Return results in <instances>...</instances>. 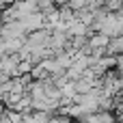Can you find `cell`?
<instances>
[{
	"label": "cell",
	"instance_id": "obj_1",
	"mask_svg": "<svg viewBox=\"0 0 123 123\" xmlns=\"http://www.w3.org/2000/svg\"><path fill=\"white\" fill-rule=\"evenodd\" d=\"M0 37H2L4 41H13V39H24V37H28V32H26V28H24L22 22H4V24L0 26Z\"/></svg>",
	"mask_w": 123,
	"mask_h": 123
},
{
	"label": "cell",
	"instance_id": "obj_2",
	"mask_svg": "<svg viewBox=\"0 0 123 123\" xmlns=\"http://www.w3.org/2000/svg\"><path fill=\"white\" fill-rule=\"evenodd\" d=\"M50 123H71V119L67 115H52L50 117Z\"/></svg>",
	"mask_w": 123,
	"mask_h": 123
},
{
	"label": "cell",
	"instance_id": "obj_3",
	"mask_svg": "<svg viewBox=\"0 0 123 123\" xmlns=\"http://www.w3.org/2000/svg\"><path fill=\"white\" fill-rule=\"evenodd\" d=\"M4 80H6V76H4V71H2V69H0V84H2V82H4Z\"/></svg>",
	"mask_w": 123,
	"mask_h": 123
}]
</instances>
